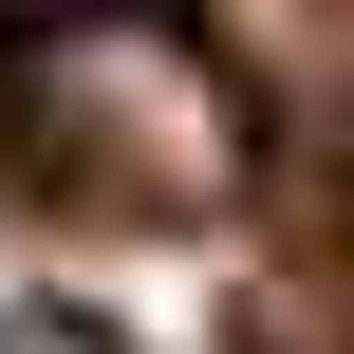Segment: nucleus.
I'll return each mask as SVG.
<instances>
[{"label": "nucleus", "mask_w": 354, "mask_h": 354, "mask_svg": "<svg viewBox=\"0 0 354 354\" xmlns=\"http://www.w3.org/2000/svg\"><path fill=\"white\" fill-rule=\"evenodd\" d=\"M0 112H19V149H37L75 205H112V224H205V205H243V75H224L205 19H168V0H37V19L0 37Z\"/></svg>", "instance_id": "nucleus-1"}]
</instances>
